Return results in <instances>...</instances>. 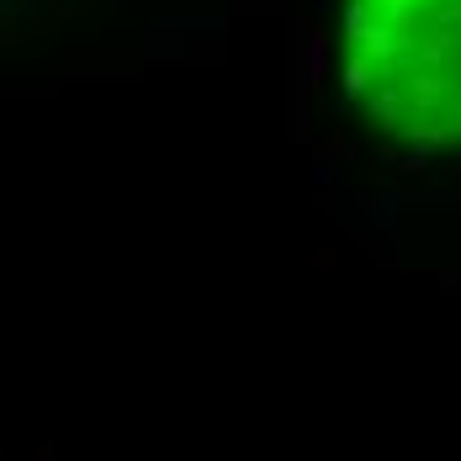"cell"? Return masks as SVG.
Returning <instances> with one entry per match:
<instances>
[{
	"instance_id": "1",
	"label": "cell",
	"mask_w": 461,
	"mask_h": 461,
	"mask_svg": "<svg viewBox=\"0 0 461 461\" xmlns=\"http://www.w3.org/2000/svg\"><path fill=\"white\" fill-rule=\"evenodd\" d=\"M345 91L387 143L461 154V0H339Z\"/></svg>"
}]
</instances>
